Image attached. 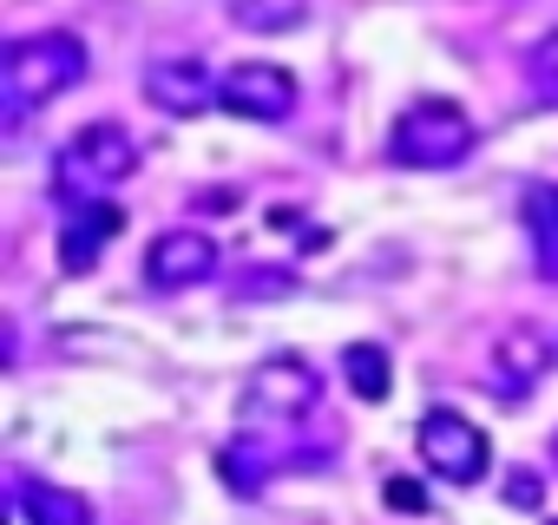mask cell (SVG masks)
<instances>
[{
	"label": "cell",
	"instance_id": "11",
	"mask_svg": "<svg viewBox=\"0 0 558 525\" xmlns=\"http://www.w3.org/2000/svg\"><path fill=\"white\" fill-rule=\"evenodd\" d=\"M14 512L27 525H93V505L66 486H47L34 473H14Z\"/></svg>",
	"mask_w": 558,
	"mask_h": 525
},
{
	"label": "cell",
	"instance_id": "4",
	"mask_svg": "<svg viewBox=\"0 0 558 525\" xmlns=\"http://www.w3.org/2000/svg\"><path fill=\"white\" fill-rule=\"evenodd\" d=\"M414 447H421V466H427L434 479H447V486H480V479L493 473V440H486V427H473L460 407L421 414Z\"/></svg>",
	"mask_w": 558,
	"mask_h": 525
},
{
	"label": "cell",
	"instance_id": "8",
	"mask_svg": "<svg viewBox=\"0 0 558 525\" xmlns=\"http://www.w3.org/2000/svg\"><path fill=\"white\" fill-rule=\"evenodd\" d=\"M119 230H125V204H112V197L106 204H60V270L86 277Z\"/></svg>",
	"mask_w": 558,
	"mask_h": 525
},
{
	"label": "cell",
	"instance_id": "6",
	"mask_svg": "<svg viewBox=\"0 0 558 525\" xmlns=\"http://www.w3.org/2000/svg\"><path fill=\"white\" fill-rule=\"evenodd\" d=\"M145 99L165 112V119H204L217 99H223V73H210L204 60L191 53H165L145 66Z\"/></svg>",
	"mask_w": 558,
	"mask_h": 525
},
{
	"label": "cell",
	"instance_id": "15",
	"mask_svg": "<svg viewBox=\"0 0 558 525\" xmlns=\"http://www.w3.org/2000/svg\"><path fill=\"white\" fill-rule=\"evenodd\" d=\"M506 505H525V512L545 505V479H538V473H512V479H506Z\"/></svg>",
	"mask_w": 558,
	"mask_h": 525
},
{
	"label": "cell",
	"instance_id": "13",
	"mask_svg": "<svg viewBox=\"0 0 558 525\" xmlns=\"http://www.w3.org/2000/svg\"><path fill=\"white\" fill-rule=\"evenodd\" d=\"M342 375H349V394H355V401H388V388H395L388 349H375V342H355V349L342 355Z\"/></svg>",
	"mask_w": 558,
	"mask_h": 525
},
{
	"label": "cell",
	"instance_id": "16",
	"mask_svg": "<svg viewBox=\"0 0 558 525\" xmlns=\"http://www.w3.org/2000/svg\"><path fill=\"white\" fill-rule=\"evenodd\" d=\"M388 505H395V512H427L434 499H427L421 479H388Z\"/></svg>",
	"mask_w": 558,
	"mask_h": 525
},
{
	"label": "cell",
	"instance_id": "5",
	"mask_svg": "<svg viewBox=\"0 0 558 525\" xmlns=\"http://www.w3.org/2000/svg\"><path fill=\"white\" fill-rule=\"evenodd\" d=\"M296 99H303V86H296L290 66H276V60H236V66L223 73L217 112L250 119V125H283V119L296 112Z\"/></svg>",
	"mask_w": 558,
	"mask_h": 525
},
{
	"label": "cell",
	"instance_id": "9",
	"mask_svg": "<svg viewBox=\"0 0 558 525\" xmlns=\"http://www.w3.org/2000/svg\"><path fill=\"white\" fill-rule=\"evenodd\" d=\"M545 368H551V342H545L538 329H506V335H499V349H493L486 388L512 401V394H532V388L545 381Z\"/></svg>",
	"mask_w": 558,
	"mask_h": 525
},
{
	"label": "cell",
	"instance_id": "12",
	"mask_svg": "<svg viewBox=\"0 0 558 525\" xmlns=\"http://www.w3.org/2000/svg\"><path fill=\"white\" fill-rule=\"evenodd\" d=\"M316 0H230V21L243 34H296Z\"/></svg>",
	"mask_w": 558,
	"mask_h": 525
},
{
	"label": "cell",
	"instance_id": "18",
	"mask_svg": "<svg viewBox=\"0 0 558 525\" xmlns=\"http://www.w3.org/2000/svg\"><path fill=\"white\" fill-rule=\"evenodd\" d=\"M545 525H558V518H545Z\"/></svg>",
	"mask_w": 558,
	"mask_h": 525
},
{
	"label": "cell",
	"instance_id": "14",
	"mask_svg": "<svg viewBox=\"0 0 558 525\" xmlns=\"http://www.w3.org/2000/svg\"><path fill=\"white\" fill-rule=\"evenodd\" d=\"M525 80H532V93H538V106H558V27L525 53Z\"/></svg>",
	"mask_w": 558,
	"mask_h": 525
},
{
	"label": "cell",
	"instance_id": "2",
	"mask_svg": "<svg viewBox=\"0 0 558 525\" xmlns=\"http://www.w3.org/2000/svg\"><path fill=\"white\" fill-rule=\"evenodd\" d=\"M86 80V47L80 34H27L0 60V99H8V125L34 119L47 99L73 93Z\"/></svg>",
	"mask_w": 558,
	"mask_h": 525
},
{
	"label": "cell",
	"instance_id": "3",
	"mask_svg": "<svg viewBox=\"0 0 558 525\" xmlns=\"http://www.w3.org/2000/svg\"><path fill=\"white\" fill-rule=\"evenodd\" d=\"M473 145H480L473 112L460 99H440V93L414 99L388 125V164H401V171H453V164H466Z\"/></svg>",
	"mask_w": 558,
	"mask_h": 525
},
{
	"label": "cell",
	"instance_id": "7",
	"mask_svg": "<svg viewBox=\"0 0 558 525\" xmlns=\"http://www.w3.org/2000/svg\"><path fill=\"white\" fill-rule=\"evenodd\" d=\"M217 262H223V249H217L204 230H165V236H151V249H145V283H151L158 296H178V290L210 283Z\"/></svg>",
	"mask_w": 558,
	"mask_h": 525
},
{
	"label": "cell",
	"instance_id": "17",
	"mask_svg": "<svg viewBox=\"0 0 558 525\" xmlns=\"http://www.w3.org/2000/svg\"><path fill=\"white\" fill-rule=\"evenodd\" d=\"M551 460H558V434H551Z\"/></svg>",
	"mask_w": 558,
	"mask_h": 525
},
{
	"label": "cell",
	"instance_id": "10",
	"mask_svg": "<svg viewBox=\"0 0 558 525\" xmlns=\"http://www.w3.org/2000/svg\"><path fill=\"white\" fill-rule=\"evenodd\" d=\"M519 217H525V236H532V270H538V283H558V184L525 178Z\"/></svg>",
	"mask_w": 558,
	"mask_h": 525
},
{
	"label": "cell",
	"instance_id": "1",
	"mask_svg": "<svg viewBox=\"0 0 558 525\" xmlns=\"http://www.w3.org/2000/svg\"><path fill=\"white\" fill-rule=\"evenodd\" d=\"M132 171H138V138L119 119H93L53 151V197L60 204H106V197H119V184Z\"/></svg>",
	"mask_w": 558,
	"mask_h": 525
}]
</instances>
